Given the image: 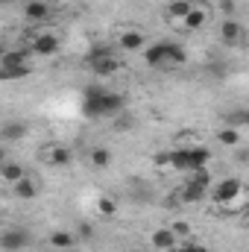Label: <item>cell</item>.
<instances>
[{
    "mask_svg": "<svg viewBox=\"0 0 249 252\" xmlns=\"http://www.w3.org/2000/svg\"><path fill=\"white\" fill-rule=\"evenodd\" d=\"M24 18L32 21V24H41V21L50 18V6L41 3V0H27V6H24Z\"/></svg>",
    "mask_w": 249,
    "mask_h": 252,
    "instance_id": "30bf717a",
    "label": "cell"
},
{
    "mask_svg": "<svg viewBox=\"0 0 249 252\" xmlns=\"http://www.w3.org/2000/svg\"><path fill=\"white\" fill-rule=\"evenodd\" d=\"M185 156H187V173L202 170L211 161V150H205V147H185Z\"/></svg>",
    "mask_w": 249,
    "mask_h": 252,
    "instance_id": "ba28073f",
    "label": "cell"
},
{
    "mask_svg": "<svg viewBox=\"0 0 249 252\" xmlns=\"http://www.w3.org/2000/svg\"><path fill=\"white\" fill-rule=\"evenodd\" d=\"M103 94H106V88L100 82L85 85V91H82V112H85V118H103Z\"/></svg>",
    "mask_w": 249,
    "mask_h": 252,
    "instance_id": "277c9868",
    "label": "cell"
},
{
    "mask_svg": "<svg viewBox=\"0 0 249 252\" xmlns=\"http://www.w3.org/2000/svg\"><path fill=\"white\" fill-rule=\"evenodd\" d=\"M70 150L67 147H59V144H53V147H47L44 150V161L47 164H56V167H64V164H70Z\"/></svg>",
    "mask_w": 249,
    "mask_h": 252,
    "instance_id": "4fadbf2b",
    "label": "cell"
},
{
    "mask_svg": "<svg viewBox=\"0 0 249 252\" xmlns=\"http://www.w3.org/2000/svg\"><path fill=\"white\" fill-rule=\"evenodd\" d=\"M73 244H76V238H73L70 232H53V235H50V247H53V250H70Z\"/></svg>",
    "mask_w": 249,
    "mask_h": 252,
    "instance_id": "ffe728a7",
    "label": "cell"
},
{
    "mask_svg": "<svg viewBox=\"0 0 249 252\" xmlns=\"http://www.w3.org/2000/svg\"><path fill=\"white\" fill-rule=\"evenodd\" d=\"M97 211H100L103 217H115V211H118V202H115V199H109V196H100V202H97Z\"/></svg>",
    "mask_w": 249,
    "mask_h": 252,
    "instance_id": "484cf974",
    "label": "cell"
},
{
    "mask_svg": "<svg viewBox=\"0 0 249 252\" xmlns=\"http://www.w3.org/2000/svg\"><path fill=\"white\" fill-rule=\"evenodd\" d=\"M27 59H30V53H27V50H9V53H3L0 64L15 67V64H27Z\"/></svg>",
    "mask_w": 249,
    "mask_h": 252,
    "instance_id": "7402d4cb",
    "label": "cell"
},
{
    "mask_svg": "<svg viewBox=\"0 0 249 252\" xmlns=\"http://www.w3.org/2000/svg\"><path fill=\"white\" fill-rule=\"evenodd\" d=\"M30 232L21 229V226H12V229H3L0 232V250L3 252H24L30 247Z\"/></svg>",
    "mask_w": 249,
    "mask_h": 252,
    "instance_id": "5b68a950",
    "label": "cell"
},
{
    "mask_svg": "<svg viewBox=\"0 0 249 252\" xmlns=\"http://www.w3.org/2000/svg\"><path fill=\"white\" fill-rule=\"evenodd\" d=\"M185 59V47L176 41H156L144 50V62L150 67H173V64H182Z\"/></svg>",
    "mask_w": 249,
    "mask_h": 252,
    "instance_id": "6da1fadb",
    "label": "cell"
},
{
    "mask_svg": "<svg viewBox=\"0 0 249 252\" xmlns=\"http://www.w3.org/2000/svg\"><path fill=\"white\" fill-rule=\"evenodd\" d=\"M3 164H6V150L0 147V167H3Z\"/></svg>",
    "mask_w": 249,
    "mask_h": 252,
    "instance_id": "4dcf8cb0",
    "label": "cell"
},
{
    "mask_svg": "<svg viewBox=\"0 0 249 252\" xmlns=\"http://www.w3.org/2000/svg\"><path fill=\"white\" fill-rule=\"evenodd\" d=\"M85 64H88L91 73L100 76V79L118 73V56H115V50H112L109 44H94V47L85 53Z\"/></svg>",
    "mask_w": 249,
    "mask_h": 252,
    "instance_id": "7a4b0ae2",
    "label": "cell"
},
{
    "mask_svg": "<svg viewBox=\"0 0 249 252\" xmlns=\"http://www.w3.org/2000/svg\"><path fill=\"white\" fill-rule=\"evenodd\" d=\"M27 135V124H21V121H12V124H6L0 129V138L3 141H21Z\"/></svg>",
    "mask_w": 249,
    "mask_h": 252,
    "instance_id": "e0dca14e",
    "label": "cell"
},
{
    "mask_svg": "<svg viewBox=\"0 0 249 252\" xmlns=\"http://www.w3.org/2000/svg\"><path fill=\"white\" fill-rule=\"evenodd\" d=\"M121 47L124 50H141L144 47V32H138V30H129L121 35Z\"/></svg>",
    "mask_w": 249,
    "mask_h": 252,
    "instance_id": "ac0fdd59",
    "label": "cell"
},
{
    "mask_svg": "<svg viewBox=\"0 0 249 252\" xmlns=\"http://www.w3.org/2000/svg\"><path fill=\"white\" fill-rule=\"evenodd\" d=\"M41 3H47V6H56V3H62V0H41Z\"/></svg>",
    "mask_w": 249,
    "mask_h": 252,
    "instance_id": "1f68e13d",
    "label": "cell"
},
{
    "mask_svg": "<svg viewBox=\"0 0 249 252\" xmlns=\"http://www.w3.org/2000/svg\"><path fill=\"white\" fill-rule=\"evenodd\" d=\"M56 50H59V38L53 32H38L30 47V53H35V56H53Z\"/></svg>",
    "mask_w": 249,
    "mask_h": 252,
    "instance_id": "52a82bcc",
    "label": "cell"
},
{
    "mask_svg": "<svg viewBox=\"0 0 249 252\" xmlns=\"http://www.w3.org/2000/svg\"><path fill=\"white\" fill-rule=\"evenodd\" d=\"M220 144H226V147H238L241 144V129H232V126H226V129H220Z\"/></svg>",
    "mask_w": 249,
    "mask_h": 252,
    "instance_id": "cb8c5ba5",
    "label": "cell"
},
{
    "mask_svg": "<svg viewBox=\"0 0 249 252\" xmlns=\"http://www.w3.org/2000/svg\"><path fill=\"white\" fill-rule=\"evenodd\" d=\"M193 176L187 179V185L182 188V202L187 205H193V202H199L202 196H205V190L211 185V173H208V167H202V170H190Z\"/></svg>",
    "mask_w": 249,
    "mask_h": 252,
    "instance_id": "3957f363",
    "label": "cell"
},
{
    "mask_svg": "<svg viewBox=\"0 0 249 252\" xmlns=\"http://www.w3.org/2000/svg\"><path fill=\"white\" fill-rule=\"evenodd\" d=\"M132 252H135V250H132Z\"/></svg>",
    "mask_w": 249,
    "mask_h": 252,
    "instance_id": "d6a6232c",
    "label": "cell"
},
{
    "mask_svg": "<svg viewBox=\"0 0 249 252\" xmlns=\"http://www.w3.org/2000/svg\"><path fill=\"white\" fill-rule=\"evenodd\" d=\"M220 9H223V12H232V9H235V3H232V0H220Z\"/></svg>",
    "mask_w": 249,
    "mask_h": 252,
    "instance_id": "83f0119b",
    "label": "cell"
},
{
    "mask_svg": "<svg viewBox=\"0 0 249 252\" xmlns=\"http://www.w3.org/2000/svg\"><path fill=\"white\" fill-rule=\"evenodd\" d=\"M91 164H94V167H109V164H112V153H109L106 147H94V150H91Z\"/></svg>",
    "mask_w": 249,
    "mask_h": 252,
    "instance_id": "603a6c76",
    "label": "cell"
},
{
    "mask_svg": "<svg viewBox=\"0 0 249 252\" xmlns=\"http://www.w3.org/2000/svg\"><path fill=\"white\" fill-rule=\"evenodd\" d=\"M190 6H193L190 0H173V3L167 6V15H170L173 21H182L187 12H190Z\"/></svg>",
    "mask_w": 249,
    "mask_h": 252,
    "instance_id": "44dd1931",
    "label": "cell"
},
{
    "mask_svg": "<svg viewBox=\"0 0 249 252\" xmlns=\"http://www.w3.org/2000/svg\"><path fill=\"white\" fill-rule=\"evenodd\" d=\"M126 109V97L118 94V91H106L103 94V118L106 115H121Z\"/></svg>",
    "mask_w": 249,
    "mask_h": 252,
    "instance_id": "8fae6325",
    "label": "cell"
},
{
    "mask_svg": "<svg viewBox=\"0 0 249 252\" xmlns=\"http://www.w3.org/2000/svg\"><path fill=\"white\" fill-rule=\"evenodd\" d=\"M150 241H153V247H156V250H161V252L173 250V247L179 244V238L173 235V229H156Z\"/></svg>",
    "mask_w": 249,
    "mask_h": 252,
    "instance_id": "5bb4252c",
    "label": "cell"
},
{
    "mask_svg": "<svg viewBox=\"0 0 249 252\" xmlns=\"http://www.w3.org/2000/svg\"><path fill=\"white\" fill-rule=\"evenodd\" d=\"M0 176H3L6 182H18V179H24V176H27V170H24L18 161H6V164L0 167Z\"/></svg>",
    "mask_w": 249,
    "mask_h": 252,
    "instance_id": "d6986e66",
    "label": "cell"
},
{
    "mask_svg": "<svg viewBox=\"0 0 249 252\" xmlns=\"http://www.w3.org/2000/svg\"><path fill=\"white\" fill-rule=\"evenodd\" d=\"M79 235H82V238H91V226H85V223H82V229H79Z\"/></svg>",
    "mask_w": 249,
    "mask_h": 252,
    "instance_id": "f1b7e54d",
    "label": "cell"
},
{
    "mask_svg": "<svg viewBox=\"0 0 249 252\" xmlns=\"http://www.w3.org/2000/svg\"><path fill=\"white\" fill-rule=\"evenodd\" d=\"M247 124H249V112H244V109L226 115V126H232V129H244Z\"/></svg>",
    "mask_w": 249,
    "mask_h": 252,
    "instance_id": "d4e9b609",
    "label": "cell"
},
{
    "mask_svg": "<svg viewBox=\"0 0 249 252\" xmlns=\"http://www.w3.org/2000/svg\"><path fill=\"white\" fill-rule=\"evenodd\" d=\"M220 38H223V44H241L244 41V24L241 21H223Z\"/></svg>",
    "mask_w": 249,
    "mask_h": 252,
    "instance_id": "9c48e42d",
    "label": "cell"
},
{
    "mask_svg": "<svg viewBox=\"0 0 249 252\" xmlns=\"http://www.w3.org/2000/svg\"><path fill=\"white\" fill-rule=\"evenodd\" d=\"M241 190H244V182L232 176V179H223L217 188L211 190V196H214L217 202H232V199H238V196H241Z\"/></svg>",
    "mask_w": 249,
    "mask_h": 252,
    "instance_id": "8992f818",
    "label": "cell"
},
{
    "mask_svg": "<svg viewBox=\"0 0 249 252\" xmlns=\"http://www.w3.org/2000/svg\"><path fill=\"white\" fill-rule=\"evenodd\" d=\"M12 193H15L18 199H35V196H38V188H35V182H30V179L24 176V179L12 182Z\"/></svg>",
    "mask_w": 249,
    "mask_h": 252,
    "instance_id": "9a60e30c",
    "label": "cell"
},
{
    "mask_svg": "<svg viewBox=\"0 0 249 252\" xmlns=\"http://www.w3.org/2000/svg\"><path fill=\"white\" fill-rule=\"evenodd\" d=\"M205 21H208V15H205V6H190V12H187L185 18H182V24H185V30L190 32H196V30H202L205 27Z\"/></svg>",
    "mask_w": 249,
    "mask_h": 252,
    "instance_id": "7c38bea8",
    "label": "cell"
},
{
    "mask_svg": "<svg viewBox=\"0 0 249 252\" xmlns=\"http://www.w3.org/2000/svg\"><path fill=\"white\" fill-rule=\"evenodd\" d=\"M30 73H32L30 64H15V67L0 64V82H9V79H27Z\"/></svg>",
    "mask_w": 249,
    "mask_h": 252,
    "instance_id": "2e32d148",
    "label": "cell"
},
{
    "mask_svg": "<svg viewBox=\"0 0 249 252\" xmlns=\"http://www.w3.org/2000/svg\"><path fill=\"white\" fill-rule=\"evenodd\" d=\"M129 124H132L129 118H121V121H118V129H129Z\"/></svg>",
    "mask_w": 249,
    "mask_h": 252,
    "instance_id": "f546056e",
    "label": "cell"
},
{
    "mask_svg": "<svg viewBox=\"0 0 249 252\" xmlns=\"http://www.w3.org/2000/svg\"><path fill=\"white\" fill-rule=\"evenodd\" d=\"M179 252H208V250H205L202 244H182V247H179Z\"/></svg>",
    "mask_w": 249,
    "mask_h": 252,
    "instance_id": "4316f807",
    "label": "cell"
}]
</instances>
